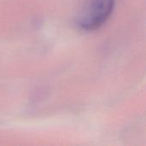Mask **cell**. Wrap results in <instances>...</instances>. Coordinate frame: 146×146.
Masks as SVG:
<instances>
[{"instance_id": "6da1fadb", "label": "cell", "mask_w": 146, "mask_h": 146, "mask_svg": "<svg viewBox=\"0 0 146 146\" xmlns=\"http://www.w3.org/2000/svg\"><path fill=\"white\" fill-rule=\"evenodd\" d=\"M115 0H86L78 16L77 25L86 31L102 27L110 16Z\"/></svg>"}]
</instances>
